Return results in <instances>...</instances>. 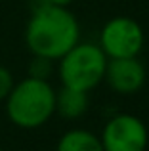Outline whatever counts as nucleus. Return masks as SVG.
<instances>
[{
	"instance_id": "f257e3e1",
	"label": "nucleus",
	"mask_w": 149,
	"mask_h": 151,
	"mask_svg": "<svg viewBox=\"0 0 149 151\" xmlns=\"http://www.w3.org/2000/svg\"><path fill=\"white\" fill-rule=\"evenodd\" d=\"M77 42H80V25L74 14L65 6L38 0L25 27V44L31 54L57 61Z\"/></svg>"
},
{
	"instance_id": "f03ea898",
	"label": "nucleus",
	"mask_w": 149,
	"mask_h": 151,
	"mask_svg": "<svg viewBox=\"0 0 149 151\" xmlns=\"http://www.w3.org/2000/svg\"><path fill=\"white\" fill-rule=\"evenodd\" d=\"M4 101L8 121L17 128H40L56 115V90L44 78L25 77L14 84Z\"/></svg>"
},
{
	"instance_id": "7ed1b4c3",
	"label": "nucleus",
	"mask_w": 149,
	"mask_h": 151,
	"mask_svg": "<svg viewBox=\"0 0 149 151\" xmlns=\"http://www.w3.org/2000/svg\"><path fill=\"white\" fill-rule=\"evenodd\" d=\"M107 55L97 42H77L65 55L57 59V75L61 86L90 92L103 82Z\"/></svg>"
},
{
	"instance_id": "20e7f679",
	"label": "nucleus",
	"mask_w": 149,
	"mask_h": 151,
	"mask_svg": "<svg viewBox=\"0 0 149 151\" xmlns=\"http://www.w3.org/2000/svg\"><path fill=\"white\" fill-rule=\"evenodd\" d=\"M97 46L107 59L138 58L145 46V33L136 19L128 15H115L100 29Z\"/></svg>"
},
{
	"instance_id": "39448f33",
	"label": "nucleus",
	"mask_w": 149,
	"mask_h": 151,
	"mask_svg": "<svg viewBox=\"0 0 149 151\" xmlns=\"http://www.w3.org/2000/svg\"><path fill=\"white\" fill-rule=\"evenodd\" d=\"M103 151H145L149 130L145 122L132 113H117L105 122L100 134Z\"/></svg>"
},
{
	"instance_id": "423d86ee",
	"label": "nucleus",
	"mask_w": 149,
	"mask_h": 151,
	"mask_svg": "<svg viewBox=\"0 0 149 151\" xmlns=\"http://www.w3.org/2000/svg\"><path fill=\"white\" fill-rule=\"evenodd\" d=\"M147 81L145 65L138 58H117L107 59L103 82L117 94L130 96L143 88Z\"/></svg>"
},
{
	"instance_id": "0eeeda50",
	"label": "nucleus",
	"mask_w": 149,
	"mask_h": 151,
	"mask_svg": "<svg viewBox=\"0 0 149 151\" xmlns=\"http://www.w3.org/2000/svg\"><path fill=\"white\" fill-rule=\"evenodd\" d=\"M88 92L67 88V86H61L59 90H56V113L67 121L80 119L88 111Z\"/></svg>"
},
{
	"instance_id": "6e6552de",
	"label": "nucleus",
	"mask_w": 149,
	"mask_h": 151,
	"mask_svg": "<svg viewBox=\"0 0 149 151\" xmlns=\"http://www.w3.org/2000/svg\"><path fill=\"white\" fill-rule=\"evenodd\" d=\"M56 151H103L97 134L84 128H71L61 134Z\"/></svg>"
},
{
	"instance_id": "1a4fd4ad",
	"label": "nucleus",
	"mask_w": 149,
	"mask_h": 151,
	"mask_svg": "<svg viewBox=\"0 0 149 151\" xmlns=\"http://www.w3.org/2000/svg\"><path fill=\"white\" fill-rule=\"evenodd\" d=\"M54 63L52 59L48 58H40V55H33V59H31L29 63V75L27 77H34V78H44V81H48L50 75L54 73Z\"/></svg>"
},
{
	"instance_id": "9d476101",
	"label": "nucleus",
	"mask_w": 149,
	"mask_h": 151,
	"mask_svg": "<svg viewBox=\"0 0 149 151\" xmlns=\"http://www.w3.org/2000/svg\"><path fill=\"white\" fill-rule=\"evenodd\" d=\"M14 84H15V81H14L11 71L8 69V67L0 65V101H4L8 98V94L11 92Z\"/></svg>"
},
{
	"instance_id": "9b49d317",
	"label": "nucleus",
	"mask_w": 149,
	"mask_h": 151,
	"mask_svg": "<svg viewBox=\"0 0 149 151\" xmlns=\"http://www.w3.org/2000/svg\"><path fill=\"white\" fill-rule=\"evenodd\" d=\"M42 2H48V4H54V6H71L74 0H42Z\"/></svg>"
},
{
	"instance_id": "f8f14e48",
	"label": "nucleus",
	"mask_w": 149,
	"mask_h": 151,
	"mask_svg": "<svg viewBox=\"0 0 149 151\" xmlns=\"http://www.w3.org/2000/svg\"><path fill=\"white\" fill-rule=\"evenodd\" d=\"M0 151H4V149H2V147H0Z\"/></svg>"
}]
</instances>
